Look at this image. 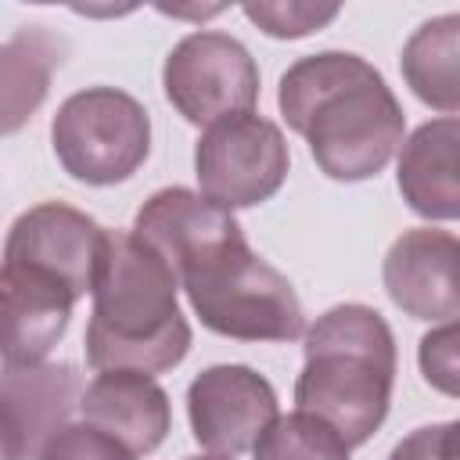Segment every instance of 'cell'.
<instances>
[{"label":"cell","instance_id":"1","mask_svg":"<svg viewBox=\"0 0 460 460\" xmlns=\"http://www.w3.org/2000/svg\"><path fill=\"white\" fill-rule=\"evenodd\" d=\"M277 108L338 183L377 176L402 147L406 115L385 75L352 50L305 54L280 75Z\"/></svg>","mask_w":460,"mask_h":460},{"label":"cell","instance_id":"2","mask_svg":"<svg viewBox=\"0 0 460 460\" xmlns=\"http://www.w3.org/2000/svg\"><path fill=\"white\" fill-rule=\"evenodd\" d=\"M169 262L133 230H104L97 277L90 288L93 309L86 323V363L104 370L162 374L190 352V323L176 302Z\"/></svg>","mask_w":460,"mask_h":460},{"label":"cell","instance_id":"3","mask_svg":"<svg viewBox=\"0 0 460 460\" xmlns=\"http://www.w3.org/2000/svg\"><path fill=\"white\" fill-rule=\"evenodd\" d=\"M302 338L305 363L295 377L298 410L334 428L349 449L370 442L388 417L399 367L388 320L363 302H341L316 316Z\"/></svg>","mask_w":460,"mask_h":460},{"label":"cell","instance_id":"4","mask_svg":"<svg viewBox=\"0 0 460 460\" xmlns=\"http://www.w3.org/2000/svg\"><path fill=\"white\" fill-rule=\"evenodd\" d=\"M176 284L212 334L237 341H295L305 334V313L291 280L255 255L244 237L187 266Z\"/></svg>","mask_w":460,"mask_h":460},{"label":"cell","instance_id":"5","mask_svg":"<svg viewBox=\"0 0 460 460\" xmlns=\"http://www.w3.org/2000/svg\"><path fill=\"white\" fill-rule=\"evenodd\" d=\"M61 169L90 187L129 180L151 151L147 108L119 86H86L61 101L50 122Z\"/></svg>","mask_w":460,"mask_h":460},{"label":"cell","instance_id":"6","mask_svg":"<svg viewBox=\"0 0 460 460\" xmlns=\"http://www.w3.org/2000/svg\"><path fill=\"white\" fill-rule=\"evenodd\" d=\"M291 169V151L277 122L255 111L226 115L194 144L198 194L226 212L270 201Z\"/></svg>","mask_w":460,"mask_h":460},{"label":"cell","instance_id":"7","mask_svg":"<svg viewBox=\"0 0 460 460\" xmlns=\"http://www.w3.org/2000/svg\"><path fill=\"white\" fill-rule=\"evenodd\" d=\"M169 104L190 126H212L226 115L255 111L259 65L252 50L219 29L187 32L162 65Z\"/></svg>","mask_w":460,"mask_h":460},{"label":"cell","instance_id":"8","mask_svg":"<svg viewBox=\"0 0 460 460\" xmlns=\"http://www.w3.org/2000/svg\"><path fill=\"white\" fill-rule=\"evenodd\" d=\"M280 417L273 385L244 363L205 367L187 388V420L198 446L219 456L248 453Z\"/></svg>","mask_w":460,"mask_h":460},{"label":"cell","instance_id":"9","mask_svg":"<svg viewBox=\"0 0 460 460\" xmlns=\"http://www.w3.org/2000/svg\"><path fill=\"white\" fill-rule=\"evenodd\" d=\"M104 248V226L65 201H40L25 208L4 241V259L29 262L58 277L75 298L90 295Z\"/></svg>","mask_w":460,"mask_h":460},{"label":"cell","instance_id":"10","mask_svg":"<svg viewBox=\"0 0 460 460\" xmlns=\"http://www.w3.org/2000/svg\"><path fill=\"white\" fill-rule=\"evenodd\" d=\"M79 298L29 262H0V359L11 367L43 363L65 338Z\"/></svg>","mask_w":460,"mask_h":460},{"label":"cell","instance_id":"11","mask_svg":"<svg viewBox=\"0 0 460 460\" xmlns=\"http://www.w3.org/2000/svg\"><path fill=\"white\" fill-rule=\"evenodd\" d=\"M456 259H460V244L449 230H435V226L402 230L381 262V280L388 298L413 320L453 323L460 313Z\"/></svg>","mask_w":460,"mask_h":460},{"label":"cell","instance_id":"12","mask_svg":"<svg viewBox=\"0 0 460 460\" xmlns=\"http://www.w3.org/2000/svg\"><path fill=\"white\" fill-rule=\"evenodd\" d=\"M129 230H133V237H140L147 248H155L169 262L172 277H180L187 266H194L208 252L244 237V230L234 219V212L205 201L190 187H162V190H155L140 205V212H137Z\"/></svg>","mask_w":460,"mask_h":460},{"label":"cell","instance_id":"13","mask_svg":"<svg viewBox=\"0 0 460 460\" xmlns=\"http://www.w3.org/2000/svg\"><path fill=\"white\" fill-rule=\"evenodd\" d=\"M83 377L75 363H29L0 367V413L14 435L18 460H40L47 442L72 424L79 410Z\"/></svg>","mask_w":460,"mask_h":460},{"label":"cell","instance_id":"14","mask_svg":"<svg viewBox=\"0 0 460 460\" xmlns=\"http://www.w3.org/2000/svg\"><path fill=\"white\" fill-rule=\"evenodd\" d=\"M79 413L86 424L122 442L133 456L155 453L172 428V406L165 388L140 370L97 374L79 395Z\"/></svg>","mask_w":460,"mask_h":460},{"label":"cell","instance_id":"15","mask_svg":"<svg viewBox=\"0 0 460 460\" xmlns=\"http://www.w3.org/2000/svg\"><path fill=\"white\" fill-rule=\"evenodd\" d=\"M456 147V119H428L399 147V194L417 216L431 223H453L460 216Z\"/></svg>","mask_w":460,"mask_h":460},{"label":"cell","instance_id":"16","mask_svg":"<svg viewBox=\"0 0 460 460\" xmlns=\"http://www.w3.org/2000/svg\"><path fill=\"white\" fill-rule=\"evenodd\" d=\"M68 43L47 25H25L0 43V140L25 129L50 93Z\"/></svg>","mask_w":460,"mask_h":460},{"label":"cell","instance_id":"17","mask_svg":"<svg viewBox=\"0 0 460 460\" xmlns=\"http://www.w3.org/2000/svg\"><path fill=\"white\" fill-rule=\"evenodd\" d=\"M460 14H438L413 29L402 43V79L417 101L442 111V119H456L460 108Z\"/></svg>","mask_w":460,"mask_h":460},{"label":"cell","instance_id":"18","mask_svg":"<svg viewBox=\"0 0 460 460\" xmlns=\"http://www.w3.org/2000/svg\"><path fill=\"white\" fill-rule=\"evenodd\" d=\"M255 460H349V446L323 420L295 410L277 417L252 446Z\"/></svg>","mask_w":460,"mask_h":460},{"label":"cell","instance_id":"19","mask_svg":"<svg viewBox=\"0 0 460 460\" xmlns=\"http://www.w3.org/2000/svg\"><path fill=\"white\" fill-rule=\"evenodd\" d=\"M248 22H255L266 36L273 40H302L309 32H320L323 25H331L341 7L338 4H298V0H259V4H244L241 7Z\"/></svg>","mask_w":460,"mask_h":460},{"label":"cell","instance_id":"20","mask_svg":"<svg viewBox=\"0 0 460 460\" xmlns=\"http://www.w3.org/2000/svg\"><path fill=\"white\" fill-rule=\"evenodd\" d=\"M40 460H137L122 442H115L111 435H104L93 424H65L47 449L40 453Z\"/></svg>","mask_w":460,"mask_h":460},{"label":"cell","instance_id":"21","mask_svg":"<svg viewBox=\"0 0 460 460\" xmlns=\"http://www.w3.org/2000/svg\"><path fill=\"white\" fill-rule=\"evenodd\" d=\"M417 359H420V374L431 388H438L442 395H456V320L453 323H442L435 331H428L420 338V349H417Z\"/></svg>","mask_w":460,"mask_h":460},{"label":"cell","instance_id":"22","mask_svg":"<svg viewBox=\"0 0 460 460\" xmlns=\"http://www.w3.org/2000/svg\"><path fill=\"white\" fill-rule=\"evenodd\" d=\"M456 431H460L456 420L413 428L392 446L388 460H456Z\"/></svg>","mask_w":460,"mask_h":460},{"label":"cell","instance_id":"23","mask_svg":"<svg viewBox=\"0 0 460 460\" xmlns=\"http://www.w3.org/2000/svg\"><path fill=\"white\" fill-rule=\"evenodd\" d=\"M0 460H18V449H14V435H11L7 420H4V413H0Z\"/></svg>","mask_w":460,"mask_h":460},{"label":"cell","instance_id":"24","mask_svg":"<svg viewBox=\"0 0 460 460\" xmlns=\"http://www.w3.org/2000/svg\"><path fill=\"white\" fill-rule=\"evenodd\" d=\"M187 460H234V456H219V453H208V456H187Z\"/></svg>","mask_w":460,"mask_h":460}]
</instances>
